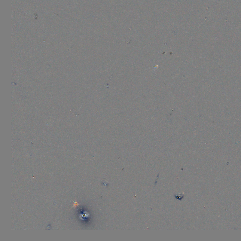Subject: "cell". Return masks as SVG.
<instances>
[{"label": "cell", "mask_w": 241, "mask_h": 241, "mask_svg": "<svg viewBox=\"0 0 241 241\" xmlns=\"http://www.w3.org/2000/svg\"><path fill=\"white\" fill-rule=\"evenodd\" d=\"M78 205V203H77V202H75V203H74V206H76Z\"/></svg>", "instance_id": "cell-1"}]
</instances>
